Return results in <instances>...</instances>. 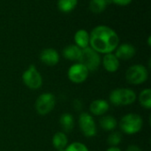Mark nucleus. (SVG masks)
I'll return each mask as SVG.
<instances>
[{"label":"nucleus","instance_id":"9b49d317","mask_svg":"<svg viewBox=\"0 0 151 151\" xmlns=\"http://www.w3.org/2000/svg\"><path fill=\"white\" fill-rule=\"evenodd\" d=\"M115 50H116L115 56L119 59H122V60L131 59L132 58H134V56L136 53L135 47L130 43H123L118 46Z\"/></svg>","mask_w":151,"mask_h":151},{"label":"nucleus","instance_id":"5701e85b","mask_svg":"<svg viewBox=\"0 0 151 151\" xmlns=\"http://www.w3.org/2000/svg\"><path fill=\"white\" fill-rule=\"evenodd\" d=\"M64 151H89L88 147L81 142H73L64 150Z\"/></svg>","mask_w":151,"mask_h":151},{"label":"nucleus","instance_id":"ddd939ff","mask_svg":"<svg viewBox=\"0 0 151 151\" xmlns=\"http://www.w3.org/2000/svg\"><path fill=\"white\" fill-rule=\"evenodd\" d=\"M109 108H110V104L104 99L95 100L90 104L89 106V110L91 113L96 116H102L105 114L109 111Z\"/></svg>","mask_w":151,"mask_h":151},{"label":"nucleus","instance_id":"a211bd4d","mask_svg":"<svg viewBox=\"0 0 151 151\" xmlns=\"http://www.w3.org/2000/svg\"><path fill=\"white\" fill-rule=\"evenodd\" d=\"M117 119L112 116H104L100 119V127L104 131H113L117 127Z\"/></svg>","mask_w":151,"mask_h":151},{"label":"nucleus","instance_id":"2eb2a0df","mask_svg":"<svg viewBox=\"0 0 151 151\" xmlns=\"http://www.w3.org/2000/svg\"><path fill=\"white\" fill-rule=\"evenodd\" d=\"M63 56L65 58L71 60V61H79V58L81 57V49H80L75 44H71L64 48L63 50Z\"/></svg>","mask_w":151,"mask_h":151},{"label":"nucleus","instance_id":"dca6fc26","mask_svg":"<svg viewBox=\"0 0 151 151\" xmlns=\"http://www.w3.org/2000/svg\"><path fill=\"white\" fill-rule=\"evenodd\" d=\"M52 145L58 151H64L68 145L66 134L63 132H58L52 138Z\"/></svg>","mask_w":151,"mask_h":151},{"label":"nucleus","instance_id":"f257e3e1","mask_svg":"<svg viewBox=\"0 0 151 151\" xmlns=\"http://www.w3.org/2000/svg\"><path fill=\"white\" fill-rule=\"evenodd\" d=\"M119 42L118 34L108 26H97L89 34L90 47L97 53H111L117 49Z\"/></svg>","mask_w":151,"mask_h":151},{"label":"nucleus","instance_id":"393cba45","mask_svg":"<svg viewBox=\"0 0 151 151\" xmlns=\"http://www.w3.org/2000/svg\"><path fill=\"white\" fill-rule=\"evenodd\" d=\"M127 151H142L140 147H138L137 145H130L128 146V148L127 149Z\"/></svg>","mask_w":151,"mask_h":151},{"label":"nucleus","instance_id":"b1692460","mask_svg":"<svg viewBox=\"0 0 151 151\" xmlns=\"http://www.w3.org/2000/svg\"><path fill=\"white\" fill-rule=\"evenodd\" d=\"M133 0H108L109 4H114L119 6H127L131 4Z\"/></svg>","mask_w":151,"mask_h":151},{"label":"nucleus","instance_id":"bb28decb","mask_svg":"<svg viewBox=\"0 0 151 151\" xmlns=\"http://www.w3.org/2000/svg\"><path fill=\"white\" fill-rule=\"evenodd\" d=\"M150 36H149V39H148V43H149V46H150Z\"/></svg>","mask_w":151,"mask_h":151},{"label":"nucleus","instance_id":"20e7f679","mask_svg":"<svg viewBox=\"0 0 151 151\" xmlns=\"http://www.w3.org/2000/svg\"><path fill=\"white\" fill-rule=\"evenodd\" d=\"M79 63L83 65L88 71H96L101 65V58L99 53L94 50L91 47H87L81 50Z\"/></svg>","mask_w":151,"mask_h":151},{"label":"nucleus","instance_id":"6ab92c4d","mask_svg":"<svg viewBox=\"0 0 151 151\" xmlns=\"http://www.w3.org/2000/svg\"><path fill=\"white\" fill-rule=\"evenodd\" d=\"M78 4V0H58V7L60 12L68 13L73 11Z\"/></svg>","mask_w":151,"mask_h":151},{"label":"nucleus","instance_id":"f03ea898","mask_svg":"<svg viewBox=\"0 0 151 151\" xmlns=\"http://www.w3.org/2000/svg\"><path fill=\"white\" fill-rule=\"evenodd\" d=\"M142 127L143 121L142 117L135 113L125 115L119 122L120 129L127 134H135L142 130Z\"/></svg>","mask_w":151,"mask_h":151},{"label":"nucleus","instance_id":"1a4fd4ad","mask_svg":"<svg viewBox=\"0 0 151 151\" xmlns=\"http://www.w3.org/2000/svg\"><path fill=\"white\" fill-rule=\"evenodd\" d=\"M88 73L89 71L83 65H81V63H77L71 65V67L68 69L67 76L72 82L75 84H80L84 82L88 79Z\"/></svg>","mask_w":151,"mask_h":151},{"label":"nucleus","instance_id":"4468645a","mask_svg":"<svg viewBox=\"0 0 151 151\" xmlns=\"http://www.w3.org/2000/svg\"><path fill=\"white\" fill-rule=\"evenodd\" d=\"M74 42L75 45H77L80 49H85L89 46V33L85 29L78 30L74 35Z\"/></svg>","mask_w":151,"mask_h":151},{"label":"nucleus","instance_id":"f8f14e48","mask_svg":"<svg viewBox=\"0 0 151 151\" xmlns=\"http://www.w3.org/2000/svg\"><path fill=\"white\" fill-rule=\"evenodd\" d=\"M103 65L107 72L115 73L119 68V59L115 56V54H105L103 58Z\"/></svg>","mask_w":151,"mask_h":151},{"label":"nucleus","instance_id":"7ed1b4c3","mask_svg":"<svg viewBox=\"0 0 151 151\" xmlns=\"http://www.w3.org/2000/svg\"><path fill=\"white\" fill-rule=\"evenodd\" d=\"M136 100V94L129 88H116L110 95V102L116 106L133 104Z\"/></svg>","mask_w":151,"mask_h":151},{"label":"nucleus","instance_id":"4be33fe9","mask_svg":"<svg viewBox=\"0 0 151 151\" xmlns=\"http://www.w3.org/2000/svg\"><path fill=\"white\" fill-rule=\"evenodd\" d=\"M122 142V135L119 132H112L107 138V142L113 147H118V145Z\"/></svg>","mask_w":151,"mask_h":151},{"label":"nucleus","instance_id":"a878e982","mask_svg":"<svg viewBox=\"0 0 151 151\" xmlns=\"http://www.w3.org/2000/svg\"><path fill=\"white\" fill-rule=\"evenodd\" d=\"M106 151H121V150L119 148V147H113V146H111L109 149H107Z\"/></svg>","mask_w":151,"mask_h":151},{"label":"nucleus","instance_id":"412c9836","mask_svg":"<svg viewBox=\"0 0 151 151\" xmlns=\"http://www.w3.org/2000/svg\"><path fill=\"white\" fill-rule=\"evenodd\" d=\"M139 103L145 108L150 110L151 108V90L150 88L143 89L139 95Z\"/></svg>","mask_w":151,"mask_h":151},{"label":"nucleus","instance_id":"423d86ee","mask_svg":"<svg viewBox=\"0 0 151 151\" xmlns=\"http://www.w3.org/2000/svg\"><path fill=\"white\" fill-rule=\"evenodd\" d=\"M22 81L23 83L32 90H37L42 85V77L34 65H29L23 73Z\"/></svg>","mask_w":151,"mask_h":151},{"label":"nucleus","instance_id":"6e6552de","mask_svg":"<svg viewBox=\"0 0 151 151\" xmlns=\"http://www.w3.org/2000/svg\"><path fill=\"white\" fill-rule=\"evenodd\" d=\"M79 126L81 131L86 137H93L97 133L96 125L93 117L87 112H83L80 115Z\"/></svg>","mask_w":151,"mask_h":151},{"label":"nucleus","instance_id":"0eeeda50","mask_svg":"<svg viewBox=\"0 0 151 151\" xmlns=\"http://www.w3.org/2000/svg\"><path fill=\"white\" fill-rule=\"evenodd\" d=\"M56 104V97L51 93H42L35 101V111L41 115L44 116L53 111Z\"/></svg>","mask_w":151,"mask_h":151},{"label":"nucleus","instance_id":"f3484780","mask_svg":"<svg viewBox=\"0 0 151 151\" xmlns=\"http://www.w3.org/2000/svg\"><path fill=\"white\" fill-rule=\"evenodd\" d=\"M59 124L65 132L69 133L74 127V119L71 113H63L59 119Z\"/></svg>","mask_w":151,"mask_h":151},{"label":"nucleus","instance_id":"aec40b11","mask_svg":"<svg viewBox=\"0 0 151 151\" xmlns=\"http://www.w3.org/2000/svg\"><path fill=\"white\" fill-rule=\"evenodd\" d=\"M108 4V0H90L88 7L93 13L99 14L106 9Z\"/></svg>","mask_w":151,"mask_h":151},{"label":"nucleus","instance_id":"9d476101","mask_svg":"<svg viewBox=\"0 0 151 151\" xmlns=\"http://www.w3.org/2000/svg\"><path fill=\"white\" fill-rule=\"evenodd\" d=\"M40 60L46 65L54 66L59 62V54L55 49H44L40 54Z\"/></svg>","mask_w":151,"mask_h":151},{"label":"nucleus","instance_id":"39448f33","mask_svg":"<svg viewBox=\"0 0 151 151\" xmlns=\"http://www.w3.org/2000/svg\"><path fill=\"white\" fill-rule=\"evenodd\" d=\"M149 77L148 69L142 65H134L130 66L126 73V79L132 85H140L144 83Z\"/></svg>","mask_w":151,"mask_h":151}]
</instances>
